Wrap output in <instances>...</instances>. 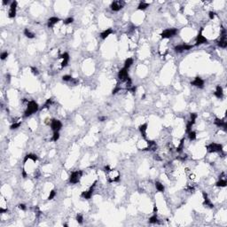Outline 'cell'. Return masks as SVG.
<instances>
[{
  "mask_svg": "<svg viewBox=\"0 0 227 227\" xmlns=\"http://www.w3.org/2000/svg\"><path fill=\"white\" fill-rule=\"evenodd\" d=\"M38 105L35 100H30L28 102V106H27V109L25 113H24V116L25 117H28V116L33 114L34 113L38 111Z\"/></svg>",
  "mask_w": 227,
  "mask_h": 227,
  "instance_id": "cell-1",
  "label": "cell"
},
{
  "mask_svg": "<svg viewBox=\"0 0 227 227\" xmlns=\"http://www.w3.org/2000/svg\"><path fill=\"white\" fill-rule=\"evenodd\" d=\"M83 176V171L82 170H76L71 174L69 178V182L71 184H77L80 182L81 178Z\"/></svg>",
  "mask_w": 227,
  "mask_h": 227,
  "instance_id": "cell-2",
  "label": "cell"
},
{
  "mask_svg": "<svg viewBox=\"0 0 227 227\" xmlns=\"http://www.w3.org/2000/svg\"><path fill=\"white\" fill-rule=\"evenodd\" d=\"M207 150L209 153H217L223 152V146L218 143H211L209 146H207Z\"/></svg>",
  "mask_w": 227,
  "mask_h": 227,
  "instance_id": "cell-3",
  "label": "cell"
},
{
  "mask_svg": "<svg viewBox=\"0 0 227 227\" xmlns=\"http://www.w3.org/2000/svg\"><path fill=\"white\" fill-rule=\"evenodd\" d=\"M178 33V29L177 28H167L165 30H163L161 34L162 38H170L172 36H176Z\"/></svg>",
  "mask_w": 227,
  "mask_h": 227,
  "instance_id": "cell-4",
  "label": "cell"
},
{
  "mask_svg": "<svg viewBox=\"0 0 227 227\" xmlns=\"http://www.w3.org/2000/svg\"><path fill=\"white\" fill-rule=\"evenodd\" d=\"M217 45L221 48H226L227 47V39H226V30L225 28H223L222 34H221V38L217 42Z\"/></svg>",
  "mask_w": 227,
  "mask_h": 227,
  "instance_id": "cell-5",
  "label": "cell"
},
{
  "mask_svg": "<svg viewBox=\"0 0 227 227\" xmlns=\"http://www.w3.org/2000/svg\"><path fill=\"white\" fill-rule=\"evenodd\" d=\"M51 128L53 130V132L55 131H59L60 129L62 128V123L61 122L57 120V119H52V122H51Z\"/></svg>",
  "mask_w": 227,
  "mask_h": 227,
  "instance_id": "cell-6",
  "label": "cell"
},
{
  "mask_svg": "<svg viewBox=\"0 0 227 227\" xmlns=\"http://www.w3.org/2000/svg\"><path fill=\"white\" fill-rule=\"evenodd\" d=\"M118 78L122 82H126L128 79L130 78L129 74H128V69L126 68H122L120 71L118 72Z\"/></svg>",
  "mask_w": 227,
  "mask_h": 227,
  "instance_id": "cell-7",
  "label": "cell"
},
{
  "mask_svg": "<svg viewBox=\"0 0 227 227\" xmlns=\"http://www.w3.org/2000/svg\"><path fill=\"white\" fill-rule=\"evenodd\" d=\"M96 183H97V181H95V182L93 183V185L90 186V189H89L88 191L83 192L82 194H81V196L83 197V199H85V200H89V199H90V197H91V195H92V194H93V190H94V187H95Z\"/></svg>",
  "mask_w": 227,
  "mask_h": 227,
  "instance_id": "cell-8",
  "label": "cell"
},
{
  "mask_svg": "<svg viewBox=\"0 0 227 227\" xmlns=\"http://www.w3.org/2000/svg\"><path fill=\"white\" fill-rule=\"evenodd\" d=\"M123 5L124 3L122 1H114L111 4V5H110V8L114 12H118V11H120L122 8L123 7Z\"/></svg>",
  "mask_w": 227,
  "mask_h": 227,
  "instance_id": "cell-9",
  "label": "cell"
},
{
  "mask_svg": "<svg viewBox=\"0 0 227 227\" xmlns=\"http://www.w3.org/2000/svg\"><path fill=\"white\" fill-rule=\"evenodd\" d=\"M193 47L194 46H193V45H190V44H178V45L175 46V51L177 52H186V51L191 50Z\"/></svg>",
  "mask_w": 227,
  "mask_h": 227,
  "instance_id": "cell-10",
  "label": "cell"
},
{
  "mask_svg": "<svg viewBox=\"0 0 227 227\" xmlns=\"http://www.w3.org/2000/svg\"><path fill=\"white\" fill-rule=\"evenodd\" d=\"M202 30H203V28H201V31H200V33L198 34V36H197V37H196V44H195L196 45H201V44L208 43V39L202 35Z\"/></svg>",
  "mask_w": 227,
  "mask_h": 227,
  "instance_id": "cell-11",
  "label": "cell"
},
{
  "mask_svg": "<svg viewBox=\"0 0 227 227\" xmlns=\"http://www.w3.org/2000/svg\"><path fill=\"white\" fill-rule=\"evenodd\" d=\"M16 10H17V2H16V1H13L10 5V10H9V13H8L9 18L13 19L15 17Z\"/></svg>",
  "mask_w": 227,
  "mask_h": 227,
  "instance_id": "cell-12",
  "label": "cell"
},
{
  "mask_svg": "<svg viewBox=\"0 0 227 227\" xmlns=\"http://www.w3.org/2000/svg\"><path fill=\"white\" fill-rule=\"evenodd\" d=\"M191 84L193 85V86H195V87H198V88H203L204 87V81L201 79V77H199V76H197V77L194 78V81H192L191 82Z\"/></svg>",
  "mask_w": 227,
  "mask_h": 227,
  "instance_id": "cell-13",
  "label": "cell"
},
{
  "mask_svg": "<svg viewBox=\"0 0 227 227\" xmlns=\"http://www.w3.org/2000/svg\"><path fill=\"white\" fill-rule=\"evenodd\" d=\"M60 59H62L61 61V67H67V64H68V61H69V54L67 52H64L63 54L60 55Z\"/></svg>",
  "mask_w": 227,
  "mask_h": 227,
  "instance_id": "cell-14",
  "label": "cell"
},
{
  "mask_svg": "<svg viewBox=\"0 0 227 227\" xmlns=\"http://www.w3.org/2000/svg\"><path fill=\"white\" fill-rule=\"evenodd\" d=\"M214 122H215V124H216L217 127L223 128V129L225 130H226L227 123H226V122H225V121H224V120H221V119H219V118H216V119H215Z\"/></svg>",
  "mask_w": 227,
  "mask_h": 227,
  "instance_id": "cell-15",
  "label": "cell"
},
{
  "mask_svg": "<svg viewBox=\"0 0 227 227\" xmlns=\"http://www.w3.org/2000/svg\"><path fill=\"white\" fill-rule=\"evenodd\" d=\"M202 196H203V205H206V206H209V208H213L214 207V205L212 204V202L210 201V200H209V196H208V194L205 193V192H203L202 193Z\"/></svg>",
  "mask_w": 227,
  "mask_h": 227,
  "instance_id": "cell-16",
  "label": "cell"
},
{
  "mask_svg": "<svg viewBox=\"0 0 227 227\" xmlns=\"http://www.w3.org/2000/svg\"><path fill=\"white\" fill-rule=\"evenodd\" d=\"M214 95L217 97V98H223L224 97V91H223V88L220 86V85H217V88H216V91L214 92Z\"/></svg>",
  "mask_w": 227,
  "mask_h": 227,
  "instance_id": "cell-17",
  "label": "cell"
},
{
  "mask_svg": "<svg viewBox=\"0 0 227 227\" xmlns=\"http://www.w3.org/2000/svg\"><path fill=\"white\" fill-rule=\"evenodd\" d=\"M147 127H148V124L147 123H143V124H141L139 126V131H140V133H141V135H142V137L144 138L145 139L146 138V130H147Z\"/></svg>",
  "mask_w": 227,
  "mask_h": 227,
  "instance_id": "cell-18",
  "label": "cell"
},
{
  "mask_svg": "<svg viewBox=\"0 0 227 227\" xmlns=\"http://www.w3.org/2000/svg\"><path fill=\"white\" fill-rule=\"evenodd\" d=\"M60 21L58 17H51V18L48 20V22H47V26L48 28H52L54 26L55 24H57L59 21Z\"/></svg>",
  "mask_w": 227,
  "mask_h": 227,
  "instance_id": "cell-19",
  "label": "cell"
},
{
  "mask_svg": "<svg viewBox=\"0 0 227 227\" xmlns=\"http://www.w3.org/2000/svg\"><path fill=\"white\" fill-rule=\"evenodd\" d=\"M28 160H32L33 162H36V161L38 160V157H37L36 154H27L26 156H25V158H24L23 162L26 163Z\"/></svg>",
  "mask_w": 227,
  "mask_h": 227,
  "instance_id": "cell-20",
  "label": "cell"
},
{
  "mask_svg": "<svg viewBox=\"0 0 227 227\" xmlns=\"http://www.w3.org/2000/svg\"><path fill=\"white\" fill-rule=\"evenodd\" d=\"M113 33V30H112L111 28H107V29H106V30H104L102 33L100 34V36L102 39H106V37H108L111 34Z\"/></svg>",
  "mask_w": 227,
  "mask_h": 227,
  "instance_id": "cell-21",
  "label": "cell"
},
{
  "mask_svg": "<svg viewBox=\"0 0 227 227\" xmlns=\"http://www.w3.org/2000/svg\"><path fill=\"white\" fill-rule=\"evenodd\" d=\"M132 64H133V59H131V58H128V59L125 60V62H124V68L129 69L130 67H131Z\"/></svg>",
  "mask_w": 227,
  "mask_h": 227,
  "instance_id": "cell-22",
  "label": "cell"
},
{
  "mask_svg": "<svg viewBox=\"0 0 227 227\" xmlns=\"http://www.w3.org/2000/svg\"><path fill=\"white\" fill-rule=\"evenodd\" d=\"M155 187H156V189H157V191L161 192V193H163L164 190H165L164 186H163L161 182H155Z\"/></svg>",
  "mask_w": 227,
  "mask_h": 227,
  "instance_id": "cell-23",
  "label": "cell"
},
{
  "mask_svg": "<svg viewBox=\"0 0 227 227\" xmlns=\"http://www.w3.org/2000/svg\"><path fill=\"white\" fill-rule=\"evenodd\" d=\"M226 185H227V182H226V179H225V178L219 179V181L217 182V184H216V186H218V187H225Z\"/></svg>",
  "mask_w": 227,
  "mask_h": 227,
  "instance_id": "cell-24",
  "label": "cell"
},
{
  "mask_svg": "<svg viewBox=\"0 0 227 227\" xmlns=\"http://www.w3.org/2000/svg\"><path fill=\"white\" fill-rule=\"evenodd\" d=\"M24 35H25L28 38H34V37H35V34L32 33L28 28H25V29H24Z\"/></svg>",
  "mask_w": 227,
  "mask_h": 227,
  "instance_id": "cell-25",
  "label": "cell"
},
{
  "mask_svg": "<svg viewBox=\"0 0 227 227\" xmlns=\"http://www.w3.org/2000/svg\"><path fill=\"white\" fill-rule=\"evenodd\" d=\"M147 7H149V4H148V3L141 2L139 5H138V9L141 11H144V10H146Z\"/></svg>",
  "mask_w": 227,
  "mask_h": 227,
  "instance_id": "cell-26",
  "label": "cell"
},
{
  "mask_svg": "<svg viewBox=\"0 0 227 227\" xmlns=\"http://www.w3.org/2000/svg\"><path fill=\"white\" fill-rule=\"evenodd\" d=\"M184 143H185V138H183L182 139H181L180 143H179V145H178V146L177 147V149H176V151L178 153H180L182 150H183L184 148Z\"/></svg>",
  "mask_w": 227,
  "mask_h": 227,
  "instance_id": "cell-27",
  "label": "cell"
},
{
  "mask_svg": "<svg viewBox=\"0 0 227 227\" xmlns=\"http://www.w3.org/2000/svg\"><path fill=\"white\" fill-rule=\"evenodd\" d=\"M188 138L191 141H194V140L196 139V133L193 131V130H191L190 132H188Z\"/></svg>",
  "mask_w": 227,
  "mask_h": 227,
  "instance_id": "cell-28",
  "label": "cell"
},
{
  "mask_svg": "<svg viewBox=\"0 0 227 227\" xmlns=\"http://www.w3.org/2000/svg\"><path fill=\"white\" fill-rule=\"evenodd\" d=\"M149 223L150 224H156V223H158V217H157V216H156V214H154L153 217H150Z\"/></svg>",
  "mask_w": 227,
  "mask_h": 227,
  "instance_id": "cell-29",
  "label": "cell"
},
{
  "mask_svg": "<svg viewBox=\"0 0 227 227\" xmlns=\"http://www.w3.org/2000/svg\"><path fill=\"white\" fill-rule=\"evenodd\" d=\"M194 122L192 121H189L188 123L186 124V132H187V133L192 130V127L194 126Z\"/></svg>",
  "mask_w": 227,
  "mask_h": 227,
  "instance_id": "cell-30",
  "label": "cell"
},
{
  "mask_svg": "<svg viewBox=\"0 0 227 227\" xmlns=\"http://www.w3.org/2000/svg\"><path fill=\"white\" fill-rule=\"evenodd\" d=\"M76 222L78 223V224H80V225H82L83 224V216L82 215H80V214H78L77 216H76Z\"/></svg>",
  "mask_w": 227,
  "mask_h": 227,
  "instance_id": "cell-31",
  "label": "cell"
},
{
  "mask_svg": "<svg viewBox=\"0 0 227 227\" xmlns=\"http://www.w3.org/2000/svg\"><path fill=\"white\" fill-rule=\"evenodd\" d=\"M62 80L65 81V82H69V81L73 80V77L69 75H63V76H62Z\"/></svg>",
  "mask_w": 227,
  "mask_h": 227,
  "instance_id": "cell-32",
  "label": "cell"
},
{
  "mask_svg": "<svg viewBox=\"0 0 227 227\" xmlns=\"http://www.w3.org/2000/svg\"><path fill=\"white\" fill-rule=\"evenodd\" d=\"M21 122H14V123H13L12 125H11L10 129H11V130H16V129H18L19 127L21 126Z\"/></svg>",
  "mask_w": 227,
  "mask_h": 227,
  "instance_id": "cell-33",
  "label": "cell"
},
{
  "mask_svg": "<svg viewBox=\"0 0 227 227\" xmlns=\"http://www.w3.org/2000/svg\"><path fill=\"white\" fill-rule=\"evenodd\" d=\"M52 98H48L46 100V102L44 103V105L43 106V108H47V107H49L50 106H51V104H52Z\"/></svg>",
  "mask_w": 227,
  "mask_h": 227,
  "instance_id": "cell-34",
  "label": "cell"
},
{
  "mask_svg": "<svg viewBox=\"0 0 227 227\" xmlns=\"http://www.w3.org/2000/svg\"><path fill=\"white\" fill-rule=\"evenodd\" d=\"M59 138V131H55L53 132V135H52V140L53 141H57V140Z\"/></svg>",
  "mask_w": 227,
  "mask_h": 227,
  "instance_id": "cell-35",
  "label": "cell"
},
{
  "mask_svg": "<svg viewBox=\"0 0 227 227\" xmlns=\"http://www.w3.org/2000/svg\"><path fill=\"white\" fill-rule=\"evenodd\" d=\"M55 196H56V192H55V190H52V191L50 192V194H49V196H48V200H52Z\"/></svg>",
  "mask_w": 227,
  "mask_h": 227,
  "instance_id": "cell-36",
  "label": "cell"
},
{
  "mask_svg": "<svg viewBox=\"0 0 227 227\" xmlns=\"http://www.w3.org/2000/svg\"><path fill=\"white\" fill-rule=\"evenodd\" d=\"M191 120L190 121H192V122H194V123H195V121H196V119H197V117H198V115H197V114L196 113H191Z\"/></svg>",
  "mask_w": 227,
  "mask_h": 227,
  "instance_id": "cell-37",
  "label": "cell"
},
{
  "mask_svg": "<svg viewBox=\"0 0 227 227\" xmlns=\"http://www.w3.org/2000/svg\"><path fill=\"white\" fill-rule=\"evenodd\" d=\"M73 21H74V19L72 18V17H69V18H67V19H66L63 22H64V24H66V25H67V24H70V23H72Z\"/></svg>",
  "mask_w": 227,
  "mask_h": 227,
  "instance_id": "cell-38",
  "label": "cell"
},
{
  "mask_svg": "<svg viewBox=\"0 0 227 227\" xmlns=\"http://www.w3.org/2000/svg\"><path fill=\"white\" fill-rule=\"evenodd\" d=\"M31 72H32V74L33 75H37L39 74V72H38V69L36 68V67H31Z\"/></svg>",
  "mask_w": 227,
  "mask_h": 227,
  "instance_id": "cell-39",
  "label": "cell"
},
{
  "mask_svg": "<svg viewBox=\"0 0 227 227\" xmlns=\"http://www.w3.org/2000/svg\"><path fill=\"white\" fill-rule=\"evenodd\" d=\"M128 90H129V91H130L132 94H135L136 90H137V86H131L130 88H129V89H128Z\"/></svg>",
  "mask_w": 227,
  "mask_h": 227,
  "instance_id": "cell-40",
  "label": "cell"
},
{
  "mask_svg": "<svg viewBox=\"0 0 227 227\" xmlns=\"http://www.w3.org/2000/svg\"><path fill=\"white\" fill-rule=\"evenodd\" d=\"M8 55H9V54H8V52H2V53H1V59H2V60L5 59H6V58L8 57Z\"/></svg>",
  "mask_w": 227,
  "mask_h": 227,
  "instance_id": "cell-41",
  "label": "cell"
},
{
  "mask_svg": "<svg viewBox=\"0 0 227 227\" xmlns=\"http://www.w3.org/2000/svg\"><path fill=\"white\" fill-rule=\"evenodd\" d=\"M216 14H217V13H215V12H212V11L211 12H209V19H210V20H213V19L216 17Z\"/></svg>",
  "mask_w": 227,
  "mask_h": 227,
  "instance_id": "cell-42",
  "label": "cell"
},
{
  "mask_svg": "<svg viewBox=\"0 0 227 227\" xmlns=\"http://www.w3.org/2000/svg\"><path fill=\"white\" fill-rule=\"evenodd\" d=\"M18 208L20 209H21V210H26V209H27V207H26V205H25V204H19Z\"/></svg>",
  "mask_w": 227,
  "mask_h": 227,
  "instance_id": "cell-43",
  "label": "cell"
},
{
  "mask_svg": "<svg viewBox=\"0 0 227 227\" xmlns=\"http://www.w3.org/2000/svg\"><path fill=\"white\" fill-rule=\"evenodd\" d=\"M120 90H121V88L119 87V86H117V87H115L113 90V94H116V93L118 92V91H120Z\"/></svg>",
  "mask_w": 227,
  "mask_h": 227,
  "instance_id": "cell-44",
  "label": "cell"
},
{
  "mask_svg": "<svg viewBox=\"0 0 227 227\" xmlns=\"http://www.w3.org/2000/svg\"><path fill=\"white\" fill-rule=\"evenodd\" d=\"M111 169L109 168V166H106L105 167V172H106V173H109L110 171H111Z\"/></svg>",
  "mask_w": 227,
  "mask_h": 227,
  "instance_id": "cell-45",
  "label": "cell"
},
{
  "mask_svg": "<svg viewBox=\"0 0 227 227\" xmlns=\"http://www.w3.org/2000/svg\"><path fill=\"white\" fill-rule=\"evenodd\" d=\"M0 212H1V213H5V212H7V209H4L3 207H1V208H0Z\"/></svg>",
  "mask_w": 227,
  "mask_h": 227,
  "instance_id": "cell-46",
  "label": "cell"
},
{
  "mask_svg": "<svg viewBox=\"0 0 227 227\" xmlns=\"http://www.w3.org/2000/svg\"><path fill=\"white\" fill-rule=\"evenodd\" d=\"M98 120H99L100 122H104V121H106V116H102V117H99V118H98Z\"/></svg>",
  "mask_w": 227,
  "mask_h": 227,
  "instance_id": "cell-47",
  "label": "cell"
},
{
  "mask_svg": "<svg viewBox=\"0 0 227 227\" xmlns=\"http://www.w3.org/2000/svg\"><path fill=\"white\" fill-rule=\"evenodd\" d=\"M22 176H23V178H26L27 177V174H26V172H25V170H22Z\"/></svg>",
  "mask_w": 227,
  "mask_h": 227,
  "instance_id": "cell-48",
  "label": "cell"
},
{
  "mask_svg": "<svg viewBox=\"0 0 227 227\" xmlns=\"http://www.w3.org/2000/svg\"><path fill=\"white\" fill-rule=\"evenodd\" d=\"M157 210H158V209H157V207H156V206L154 205V213H156V212H157Z\"/></svg>",
  "mask_w": 227,
  "mask_h": 227,
  "instance_id": "cell-49",
  "label": "cell"
},
{
  "mask_svg": "<svg viewBox=\"0 0 227 227\" xmlns=\"http://www.w3.org/2000/svg\"><path fill=\"white\" fill-rule=\"evenodd\" d=\"M8 3H9V1H3V5H6Z\"/></svg>",
  "mask_w": 227,
  "mask_h": 227,
  "instance_id": "cell-50",
  "label": "cell"
}]
</instances>
